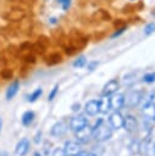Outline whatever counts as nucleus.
Wrapping results in <instances>:
<instances>
[{
  "instance_id": "18",
  "label": "nucleus",
  "mask_w": 155,
  "mask_h": 156,
  "mask_svg": "<svg viewBox=\"0 0 155 156\" xmlns=\"http://www.w3.org/2000/svg\"><path fill=\"white\" fill-rule=\"evenodd\" d=\"M41 94H43V89L39 87V88H37L32 94L28 95V101H29V102H34V101H37V100L41 96Z\"/></svg>"
},
{
  "instance_id": "28",
  "label": "nucleus",
  "mask_w": 155,
  "mask_h": 156,
  "mask_svg": "<svg viewBox=\"0 0 155 156\" xmlns=\"http://www.w3.org/2000/svg\"><path fill=\"white\" fill-rule=\"evenodd\" d=\"M40 136H41V132H38L37 135H35V139H34L35 144H39V143H40Z\"/></svg>"
},
{
  "instance_id": "33",
  "label": "nucleus",
  "mask_w": 155,
  "mask_h": 156,
  "mask_svg": "<svg viewBox=\"0 0 155 156\" xmlns=\"http://www.w3.org/2000/svg\"><path fill=\"white\" fill-rule=\"evenodd\" d=\"M34 156H41V155H40L38 151H35V152H34Z\"/></svg>"
},
{
  "instance_id": "19",
  "label": "nucleus",
  "mask_w": 155,
  "mask_h": 156,
  "mask_svg": "<svg viewBox=\"0 0 155 156\" xmlns=\"http://www.w3.org/2000/svg\"><path fill=\"white\" fill-rule=\"evenodd\" d=\"M85 65H87V57H85L84 55L78 56V57L74 60V62H73V67H74V68H82V67H84Z\"/></svg>"
},
{
  "instance_id": "6",
  "label": "nucleus",
  "mask_w": 155,
  "mask_h": 156,
  "mask_svg": "<svg viewBox=\"0 0 155 156\" xmlns=\"http://www.w3.org/2000/svg\"><path fill=\"white\" fill-rule=\"evenodd\" d=\"M85 124H88V119L83 116V115H78L71 118L70 121V129L72 132H77L78 129L83 128Z\"/></svg>"
},
{
  "instance_id": "9",
  "label": "nucleus",
  "mask_w": 155,
  "mask_h": 156,
  "mask_svg": "<svg viewBox=\"0 0 155 156\" xmlns=\"http://www.w3.org/2000/svg\"><path fill=\"white\" fill-rule=\"evenodd\" d=\"M65 152L68 155V156H74L76 154L81 152L82 149H81V144L77 143V141H72V140H68L65 143V147H63Z\"/></svg>"
},
{
  "instance_id": "30",
  "label": "nucleus",
  "mask_w": 155,
  "mask_h": 156,
  "mask_svg": "<svg viewBox=\"0 0 155 156\" xmlns=\"http://www.w3.org/2000/svg\"><path fill=\"white\" fill-rule=\"evenodd\" d=\"M74 156H88V154H87V152H84V151H81V152L76 154Z\"/></svg>"
},
{
  "instance_id": "23",
  "label": "nucleus",
  "mask_w": 155,
  "mask_h": 156,
  "mask_svg": "<svg viewBox=\"0 0 155 156\" xmlns=\"http://www.w3.org/2000/svg\"><path fill=\"white\" fill-rule=\"evenodd\" d=\"M57 91H59V84H55V85H54V88L51 89V91L49 93V96H48V100H49V101H52V100L55 99V96H56V94H57Z\"/></svg>"
},
{
  "instance_id": "35",
  "label": "nucleus",
  "mask_w": 155,
  "mask_h": 156,
  "mask_svg": "<svg viewBox=\"0 0 155 156\" xmlns=\"http://www.w3.org/2000/svg\"><path fill=\"white\" fill-rule=\"evenodd\" d=\"M153 121H154V122H155V116H154V118H153Z\"/></svg>"
},
{
  "instance_id": "16",
  "label": "nucleus",
  "mask_w": 155,
  "mask_h": 156,
  "mask_svg": "<svg viewBox=\"0 0 155 156\" xmlns=\"http://www.w3.org/2000/svg\"><path fill=\"white\" fill-rule=\"evenodd\" d=\"M99 105H100V112L107 113L111 110V107H110V96L101 95V98L99 100Z\"/></svg>"
},
{
  "instance_id": "12",
  "label": "nucleus",
  "mask_w": 155,
  "mask_h": 156,
  "mask_svg": "<svg viewBox=\"0 0 155 156\" xmlns=\"http://www.w3.org/2000/svg\"><path fill=\"white\" fill-rule=\"evenodd\" d=\"M142 113L145 118L148 119H153L154 116H155V105L149 100L146 101L144 105H143V108H142Z\"/></svg>"
},
{
  "instance_id": "27",
  "label": "nucleus",
  "mask_w": 155,
  "mask_h": 156,
  "mask_svg": "<svg viewBox=\"0 0 155 156\" xmlns=\"http://www.w3.org/2000/svg\"><path fill=\"white\" fill-rule=\"evenodd\" d=\"M124 29H126V27H122V28H118L112 35H111V38H116V37H118V35H121L123 32H124Z\"/></svg>"
},
{
  "instance_id": "14",
  "label": "nucleus",
  "mask_w": 155,
  "mask_h": 156,
  "mask_svg": "<svg viewBox=\"0 0 155 156\" xmlns=\"http://www.w3.org/2000/svg\"><path fill=\"white\" fill-rule=\"evenodd\" d=\"M137 126H138V122H137L135 117H133V116H131V115H128L127 117H124V121H123V128H124L127 132L132 133L133 130L137 129Z\"/></svg>"
},
{
  "instance_id": "34",
  "label": "nucleus",
  "mask_w": 155,
  "mask_h": 156,
  "mask_svg": "<svg viewBox=\"0 0 155 156\" xmlns=\"http://www.w3.org/2000/svg\"><path fill=\"white\" fill-rule=\"evenodd\" d=\"M88 156H98L96 154H88Z\"/></svg>"
},
{
  "instance_id": "31",
  "label": "nucleus",
  "mask_w": 155,
  "mask_h": 156,
  "mask_svg": "<svg viewBox=\"0 0 155 156\" xmlns=\"http://www.w3.org/2000/svg\"><path fill=\"white\" fill-rule=\"evenodd\" d=\"M149 100H150V101H151V102H153V104L155 105V93H154V94H153V95L150 96V99H149Z\"/></svg>"
},
{
  "instance_id": "4",
  "label": "nucleus",
  "mask_w": 155,
  "mask_h": 156,
  "mask_svg": "<svg viewBox=\"0 0 155 156\" xmlns=\"http://www.w3.org/2000/svg\"><path fill=\"white\" fill-rule=\"evenodd\" d=\"M123 121H124V117L118 111H114L109 116V119H107V122L110 123V126L112 127V129H120V128H122L123 127Z\"/></svg>"
},
{
  "instance_id": "10",
  "label": "nucleus",
  "mask_w": 155,
  "mask_h": 156,
  "mask_svg": "<svg viewBox=\"0 0 155 156\" xmlns=\"http://www.w3.org/2000/svg\"><path fill=\"white\" fill-rule=\"evenodd\" d=\"M84 111L88 116H96L100 112V105L98 100H90L84 105Z\"/></svg>"
},
{
  "instance_id": "32",
  "label": "nucleus",
  "mask_w": 155,
  "mask_h": 156,
  "mask_svg": "<svg viewBox=\"0 0 155 156\" xmlns=\"http://www.w3.org/2000/svg\"><path fill=\"white\" fill-rule=\"evenodd\" d=\"M1 128H2V119L0 118V134H1Z\"/></svg>"
},
{
  "instance_id": "20",
  "label": "nucleus",
  "mask_w": 155,
  "mask_h": 156,
  "mask_svg": "<svg viewBox=\"0 0 155 156\" xmlns=\"http://www.w3.org/2000/svg\"><path fill=\"white\" fill-rule=\"evenodd\" d=\"M143 82H144V83H146V84L155 83V72L145 73V74L143 76Z\"/></svg>"
},
{
  "instance_id": "3",
  "label": "nucleus",
  "mask_w": 155,
  "mask_h": 156,
  "mask_svg": "<svg viewBox=\"0 0 155 156\" xmlns=\"http://www.w3.org/2000/svg\"><path fill=\"white\" fill-rule=\"evenodd\" d=\"M140 99H142V93L137 90H132L127 95H124V105H127L128 107H134L139 104Z\"/></svg>"
},
{
  "instance_id": "5",
  "label": "nucleus",
  "mask_w": 155,
  "mask_h": 156,
  "mask_svg": "<svg viewBox=\"0 0 155 156\" xmlns=\"http://www.w3.org/2000/svg\"><path fill=\"white\" fill-rule=\"evenodd\" d=\"M124 106V95L123 94H112L110 96V107L114 111H120Z\"/></svg>"
},
{
  "instance_id": "22",
  "label": "nucleus",
  "mask_w": 155,
  "mask_h": 156,
  "mask_svg": "<svg viewBox=\"0 0 155 156\" xmlns=\"http://www.w3.org/2000/svg\"><path fill=\"white\" fill-rule=\"evenodd\" d=\"M71 2H72V0H57V4L61 5V7H62L63 11H67L70 9Z\"/></svg>"
},
{
  "instance_id": "8",
  "label": "nucleus",
  "mask_w": 155,
  "mask_h": 156,
  "mask_svg": "<svg viewBox=\"0 0 155 156\" xmlns=\"http://www.w3.org/2000/svg\"><path fill=\"white\" fill-rule=\"evenodd\" d=\"M118 87H120L118 80H117V79H111V80H109V82L104 85L103 91H101V95H104V96H111L112 94H115V93L117 91Z\"/></svg>"
},
{
  "instance_id": "11",
  "label": "nucleus",
  "mask_w": 155,
  "mask_h": 156,
  "mask_svg": "<svg viewBox=\"0 0 155 156\" xmlns=\"http://www.w3.org/2000/svg\"><path fill=\"white\" fill-rule=\"evenodd\" d=\"M28 151H29V140H28L27 138H22V139L16 144L15 152H16L18 156H26Z\"/></svg>"
},
{
  "instance_id": "36",
  "label": "nucleus",
  "mask_w": 155,
  "mask_h": 156,
  "mask_svg": "<svg viewBox=\"0 0 155 156\" xmlns=\"http://www.w3.org/2000/svg\"><path fill=\"white\" fill-rule=\"evenodd\" d=\"M154 151H155V144H154Z\"/></svg>"
},
{
  "instance_id": "17",
  "label": "nucleus",
  "mask_w": 155,
  "mask_h": 156,
  "mask_svg": "<svg viewBox=\"0 0 155 156\" xmlns=\"http://www.w3.org/2000/svg\"><path fill=\"white\" fill-rule=\"evenodd\" d=\"M61 56L59 55V54H56V52H54V54H50L46 58H45V62L48 63V65H56V63H59V62H61Z\"/></svg>"
},
{
  "instance_id": "29",
  "label": "nucleus",
  "mask_w": 155,
  "mask_h": 156,
  "mask_svg": "<svg viewBox=\"0 0 155 156\" xmlns=\"http://www.w3.org/2000/svg\"><path fill=\"white\" fill-rule=\"evenodd\" d=\"M79 107H81V105H79V104H74V105H72V110H73V111L79 110Z\"/></svg>"
},
{
  "instance_id": "13",
  "label": "nucleus",
  "mask_w": 155,
  "mask_h": 156,
  "mask_svg": "<svg viewBox=\"0 0 155 156\" xmlns=\"http://www.w3.org/2000/svg\"><path fill=\"white\" fill-rule=\"evenodd\" d=\"M18 89H20V80L18 79H15L10 85H9V88H7V90H6V100H12L15 96H16V94L18 93Z\"/></svg>"
},
{
  "instance_id": "2",
  "label": "nucleus",
  "mask_w": 155,
  "mask_h": 156,
  "mask_svg": "<svg viewBox=\"0 0 155 156\" xmlns=\"http://www.w3.org/2000/svg\"><path fill=\"white\" fill-rule=\"evenodd\" d=\"M74 134H76V139L79 143H88V140L93 134V127H90L89 124H85L83 128L74 132Z\"/></svg>"
},
{
  "instance_id": "15",
  "label": "nucleus",
  "mask_w": 155,
  "mask_h": 156,
  "mask_svg": "<svg viewBox=\"0 0 155 156\" xmlns=\"http://www.w3.org/2000/svg\"><path fill=\"white\" fill-rule=\"evenodd\" d=\"M34 118H35V115H34L33 111H26V112L22 115V117H21V122H22V124H23L24 127H29V126L33 123Z\"/></svg>"
},
{
  "instance_id": "21",
  "label": "nucleus",
  "mask_w": 155,
  "mask_h": 156,
  "mask_svg": "<svg viewBox=\"0 0 155 156\" xmlns=\"http://www.w3.org/2000/svg\"><path fill=\"white\" fill-rule=\"evenodd\" d=\"M154 32H155V23H154V22L148 23V24L145 26V28H144V33H145L146 35H150V34H153Z\"/></svg>"
},
{
  "instance_id": "1",
  "label": "nucleus",
  "mask_w": 155,
  "mask_h": 156,
  "mask_svg": "<svg viewBox=\"0 0 155 156\" xmlns=\"http://www.w3.org/2000/svg\"><path fill=\"white\" fill-rule=\"evenodd\" d=\"M92 136L98 143L106 141V140H109L112 136V127L105 119L99 118L98 122L95 123V126L93 127V134H92Z\"/></svg>"
},
{
  "instance_id": "24",
  "label": "nucleus",
  "mask_w": 155,
  "mask_h": 156,
  "mask_svg": "<svg viewBox=\"0 0 155 156\" xmlns=\"http://www.w3.org/2000/svg\"><path fill=\"white\" fill-rule=\"evenodd\" d=\"M51 156H68V155L65 152V150H63V149H60V147H57V149H55V150L52 151Z\"/></svg>"
},
{
  "instance_id": "25",
  "label": "nucleus",
  "mask_w": 155,
  "mask_h": 156,
  "mask_svg": "<svg viewBox=\"0 0 155 156\" xmlns=\"http://www.w3.org/2000/svg\"><path fill=\"white\" fill-rule=\"evenodd\" d=\"M98 66H99V62L98 61H90V62H88L87 68H88V71H94L95 67H98Z\"/></svg>"
},
{
  "instance_id": "26",
  "label": "nucleus",
  "mask_w": 155,
  "mask_h": 156,
  "mask_svg": "<svg viewBox=\"0 0 155 156\" xmlns=\"http://www.w3.org/2000/svg\"><path fill=\"white\" fill-rule=\"evenodd\" d=\"M1 76H2L4 79H9V78L12 76V72H11L10 69H4V71L1 72Z\"/></svg>"
},
{
  "instance_id": "7",
  "label": "nucleus",
  "mask_w": 155,
  "mask_h": 156,
  "mask_svg": "<svg viewBox=\"0 0 155 156\" xmlns=\"http://www.w3.org/2000/svg\"><path fill=\"white\" fill-rule=\"evenodd\" d=\"M67 129H68L67 122H66V121H59V122H56V123L51 127L50 134H51L52 136H62V135L67 132Z\"/></svg>"
},
{
  "instance_id": "37",
  "label": "nucleus",
  "mask_w": 155,
  "mask_h": 156,
  "mask_svg": "<svg viewBox=\"0 0 155 156\" xmlns=\"http://www.w3.org/2000/svg\"><path fill=\"white\" fill-rule=\"evenodd\" d=\"M132 1H133V0H132Z\"/></svg>"
}]
</instances>
